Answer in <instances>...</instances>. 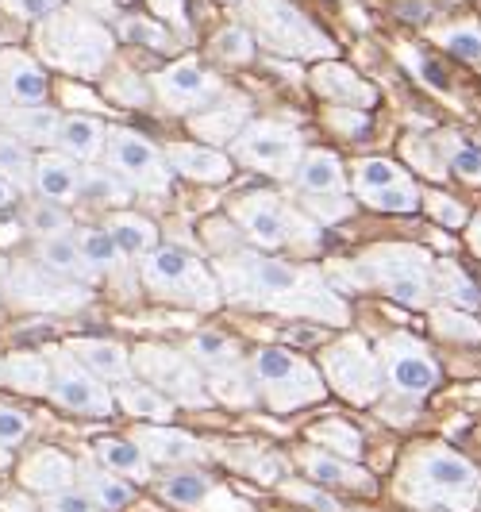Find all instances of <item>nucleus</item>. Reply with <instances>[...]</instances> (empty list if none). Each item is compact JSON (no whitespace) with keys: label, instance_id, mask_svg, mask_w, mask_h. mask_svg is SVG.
Segmentation results:
<instances>
[{"label":"nucleus","instance_id":"nucleus-1","mask_svg":"<svg viewBox=\"0 0 481 512\" xmlns=\"http://www.w3.org/2000/svg\"><path fill=\"white\" fill-rule=\"evenodd\" d=\"M216 278L235 305L278 312L289 320H320V324H347V316H351L343 297L324 282L320 270L285 262L258 247L220 255Z\"/></svg>","mask_w":481,"mask_h":512},{"label":"nucleus","instance_id":"nucleus-2","mask_svg":"<svg viewBox=\"0 0 481 512\" xmlns=\"http://www.w3.org/2000/svg\"><path fill=\"white\" fill-rule=\"evenodd\" d=\"M405 493L420 509L470 512L481 501V474L455 451L428 447L405 466Z\"/></svg>","mask_w":481,"mask_h":512},{"label":"nucleus","instance_id":"nucleus-3","mask_svg":"<svg viewBox=\"0 0 481 512\" xmlns=\"http://www.w3.org/2000/svg\"><path fill=\"white\" fill-rule=\"evenodd\" d=\"M112 47H116V35L77 8H58L39 27V54L54 70H66L74 77L101 74L112 58Z\"/></svg>","mask_w":481,"mask_h":512},{"label":"nucleus","instance_id":"nucleus-4","mask_svg":"<svg viewBox=\"0 0 481 512\" xmlns=\"http://www.w3.org/2000/svg\"><path fill=\"white\" fill-rule=\"evenodd\" d=\"M143 289L166 301V305H181V308H216L224 301L220 293V278L204 266V258L189 247H154L151 255H143Z\"/></svg>","mask_w":481,"mask_h":512},{"label":"nucleus","instance_id":"nucleus-5","mask_svg":"<svg viewBox=\"0 0 481 512\" xmlns=\"http://www.w3.org/2000/svg\"><path fill=\"white\" fill-rule=\"evenodd\" d=\"M231 216L239 220V228L247 231L258 251H297V255H312L320 247V228H312V220L301 216L293 205H285L278 193H262V189H251L243 193L235 205H231Z\"/></svg>","mask_w":481,"mask_h":512},{"label":"nucleus","instance_id":"nucleus-6","mask_svg":"<svg viewBox=\"0 0 481 512\" xmlns=\"http://www.w3.org/2000/svg\"><path fill=\"white\" fill-rule=\"evenodd\" d=\"M358 274L362 282L378 285L381 293L412 308H424L435 293V262L424 247L412 243H385L358 255Z\"/></svg>","mask_w":481,"mask_h":512},{"label":"nucleus","instance_id":"nucleus-7","mask_svg":"<svg viewBox=\"0 0 481 512\" xmlns=\"http://www.w3.org/2000/svg\"><path fill=\"white\" fill-rule=\"evenodd\" d=\"M254 385L262 393V401L274 412H293L312 401L328 397V382L324 374L308 359L285 351V347H258L251 359Z\"/></svg>","mask_w":481,"mask_h":512},{"label":"nucleus","instance_id":"nucleus-8","mask_svg":"<svg viewBox=\"0 0 481 512\" xmlns=\"http://www.w3.org/2000/svg\"><path fill=\"white\" fill-rule=\"evenodd\" d=\"M247 20L266 51L285 58H335V43L304 16L293 0H243Z\"/></svg>","mask_w":481,"mask_h":512},{"label":"nucleus","instance_id":"nucleus-9","mask_svg":"<svg viewBox=\"0 0 481 512\" xmlns=\"http://www.w3.org/2000/svg\"><path fill=\"white\" fill-rule=\"evenodd\" d=\"M131 366L143 382H151L158 393H166L174 405H185V409H201L212 401V389H208V378L197 370L193 355H181V351H170V347H139L131 355Z\"/></svg>","mask_w":481,"mask_h":512},{"label":"nucleus","instance_id":"nucleus-10","mask_svg":"<svg viewBox=\"0 0 481 512\" xmlns=\"http://www.w3.org/2000/svg\"><path fill=\"white\" fill-rule=\"evenodd\" d=\"M324 382L328 389L343 393L351 405H374L381 397L385 374H381V359L362 335H343L324 351Z\"/></svg>","mask_w":481,"mask_h":512},{"label":"nucleus","instance_id":"nucleus-11","mask_svg":"<svg viewBox=\"0 0 481 512\" xmlns=\"http://www.w3.org/2000/svg\"><path fill=\"white\" fill-rule=\"evenodd\" d=\"M301 154V135L293 128H285V124H274V120H254L231 143V158L239 166L270 174V178H293Z\"/></svg>","mask_w":481,"mask_h":512},{"label":"nucleus","instance_id":"nucleus-12","mask_svg":"<svg viewBox=\"0 0 481 512\" xmlns=\"http://www.w3.org/2000/svg\"><path fill=\"white\" fill-rule=\"evenodd\" d=\"M108 166L131 185V189H143V193H158L166 197L170 193V162L166 151H158L147 135L131 128H108V147H104Z\"/></svg>","mask_w":481,"mask_h":512},{"label":"nucleus","instance_id":"nucleus-13","mask_svg":"<svg viewBox=\"0 0 481 512\" xmlns=\"http://www.w3.org/2000/svg\"><path fill=\"white\" fill-rule=\"evenodd\" d=\"M293 181H297L301 201L320 220H343V216H351L355 201H351V189H347V174H343V162L331 151H320V147L304 151L297 170H293Z\"/></svg>","mask_w":481,"mask_h":512},{"label":"nucleus","instance_id":"nucleus-14","mask_svg":"<svg viewBox=\"0 0 481 512\" xmlns=\"http://www.w3.org/2000/svg\"><path fill=\"white\" fill-rule=\"evenodd\" d=\"M151 89L154 97L166 104L170 112H178V116H189L197 108H216V101L228 93L224 81L212 74L201 58H178V62H170L166 70H158L151 77Z\"/></svg>","mask_w":481,"mask_h":512},{"label":"nucleus","instance_id":"nucleus-15","mask_svg":"<svg viewBox=\"0 0 481 512\" xmlns=\"http://www.w3.org/2000/svg\"><path fill=\"white\" fill-rule=\"evenodd\" d=\"M381 359V374H385V385L393 393H401L408 401H424L431 389L439 385V366L428 355V347L412 335L397 332L381 343L378 351Z\"/></svg>","mask_w":481,"mask_h":512},{"label":"nucleus","instance_id":"nucleus-16","mask_svg":"<svg viewBox=\"0 0 481 512\" xmlns=\"http://www.w3.org/2000/svg\"><path fill=\"white\" fill-rule=\"evenodd\" d=\"M51 397L54 405L77 412V416H112L116 412V397L104 385V378L85 370L66 347L51 355Z\"/></svg>","mask_w":481,"mask_h":512},{"label":"nucleus","instance_id":"nucleus-17","mask_svg":"<svg viewBox=\"0 0 481 512\" xmlns=\"http://www.w3.org/2000/svg\"><path fill=\"white\" fill-rule=\"evenodd\" d=\"M351 185L366 208H378V212H416L420 208L416 181L408 178L405 166H397L393 158H362Z\"/></svg>","mask_w":481,"mask_h":512},{"label":"nucleus","instance_id":"nucleus-18","mask_svg":"<svg viewBox=\"0 0 481 512\" xmlns=\"http://www.w3.org/2000/svg\"><path fill=\"white\" fill-rule=\"evenodd\" d=\"M158 493L166 505L189 512H247L243 501H235L228 489L220 486L216 478H208L201 470H178V474H166L158 482Z\"/></svg>","mask_w":481,"mask_h":512},{"label":"nucleus","instance_id":"nucleus-19","mask_svg":"<svg viewBox=\"0 0 481 512\" xmlns=\"http://www.w3.org/2000/svg\"><path fill=\"white\" fill-rule=\"evenodd\" d=\"M16 301L31 308H77L89 301V289L74 285L70 278H58L43 262L35 266H16Z\"/></svg>","mask_w":481,"mask_h":512},{"label":"nucleus","instance_id":"nucleus-20","mask_svg":"<svg viewBox=\"0 0 481 512\" xmlns=\"http://www.w3.org/2000/svg\"><path fill=\"white\" fill-rule=\"evenodd\" d=\"M312 89H316V97H324L328 104L335 108H358V112H366V108H374L378 104V89H374V81H366L362 74H355L347 62H320L316 70H312Z\"/></svg>","mask_w":481,"mask_h":512},{"label":"nucleus","instance_id":"nucleus-21","mask_svg":"<svg viewBox=\"0 0 481 512\" xmlns=\"http://www.w3.org/2000/svg\"><path fill=\"white\" fill-rule=\"evenodd\" d=\"M62 120L66 116L51 104H0V128L20 135L31 151H54Z\"/></svg>","mask_w":481,"mask_h":512},{"label":"nucleus","instance_id":"nucleus-22","mask_svg":"<svg viewBox=\"0 0 481 512\" xmlns=\"http://www.w3.org/2000/svg\"><path fill=\"white\" fill-rule=\"evenodd\" d=\"M0 89L12 104H47L51 77L27 51H0Z\"/></svg>","mask_w":481,"mask_h":512},{"label":"nucleus","instance_id":"nucleus-23","mask_svg":"<svg viewBox=\"0 0 481 512\" xmlns=\"http://www.w3.org/2000/svg\"><path fill=\"white\" fill-rule=\"evenodd\" d=\"M81 162H74L62 151H39L35 154V193L54 205H74L81 201Z\"/></svg>","mask_w":481,"mask_h":512},{"label":"nucleus","instance_id":"nucleus-24","mask_svg":"<svg viewBox=\"0 0 481 512\" xmlns=\"http://www.w3.org/2000/svg\"><path fill=\"white\" fill-rule=\"evenodd\" d=\"M166 162L170 170L189 181H201V185H220L231 178V154L216 151L208 143H170L166 147Z\"/></svg>","mask_w":481,"mask_h":512},{"label":"nucleus","instance_id":"nucleus-25","mask_svg":"<svg viewBox=\"0 0 481 512\" xmlns=\"http://www.w3.org/2000/svg\"><path fill=\"white\" fill-rule=\"evenodd\" d=\"M301 466L316 486H339L351 493H374V478L355 459L331 455V451H301Z\"/></svg>","mask_w":481,"mask_h":512},{"label":"nucleus","instance_id":"nucleus-26","mask_svg":"<svg viewBox=\"0 0 481 512\" xmlns=\"http://www.w3.org/2000/svg\"><path fill=\"white\" fill-rule=\"evenodd\" d=\"M131 439H139V447L147 451V459L166 462V466H189V462H201L208 451L204 443L178 432V428H158V424H143Z\"/></svg>","mask_w":481,"mask_h":512},{"label":"nucleus","instance_id":"nucleus-27","mask_svg":"<svg viewBox=\"0 0 481 512\" xmlns=\"http://www.w3.org/2000/svg\"><path fill=\"white\" fill-rule=\"evenodd\" d=\"M66 351H70L85 370H93L97 378H104V382H112V385L127 382V378L135 374L127 347L112 343V339H70Z\"/></svg>","mask_w":481,"mask_h":512},{"label":"nucleus","instance_id":"nucleus-28","mask_svg":"<svg viewBox=\"0 0 481 512\" xmlns=\"http://www.w3.org/2000/svg\"><path fill=\"white\" fill-rule=\"evenodd\" d=\"M20 482L27 489H35V493H62V489H70L77 482V462L70 455H62V451H54V447H43L31 459H24Z\"/></svg>","mask_w":481,"mask_h":512},{"label":"nucleus","instance_id":"nucleus-29","mask_svg":"<svg viewBox=\"0 0 481 512\" xmlns=\"http://www.w3.org/2000/svg\"><path fill=\"white\" fill-rule=\"evenodd\" d=\"M35 258L54 270L58 278H70V282H97L101 274L89 266V258L81 251V243H77L74 231H66V235H51V239H39V251Z\"/></svg>","mask_w":481,"mask_h":512},{"label":"nucleus","instance_id":"nucleus-30","mask_svg":"<svg viewBox=\"0 0 481 512\" xmlns=\"http://www.w3.org/2000/svg\"><path fill=\"white\" fill-rule=\"evenodd\" d=\"M104 147H108V124L104 120H97V116H66L54 151L70 154L74 162L89 166V162L104 158Z\"/></svg>","mask_w":481,"mask_h":512},{"label":"nucleus","instance_id":"nucleus-31","mask_svg":"<svg viewBox=\"0 0 481 512\" xmlns=\"http://www.w3.org/2000/svg\"><path fill=\"white\" fill-rule=\"evenodd\" d=\"M97 459H101L104 470H112L120 478H135V482H147L151 478V459L139 447V439H124V436L97 439Z\"/></svg>","mask_w":481,"mask_h":512},{"label":"nucleus","instance_id":"nucleus-32","mask_svg":"<svg viewBox=\"0 0 481 512\" xmlns=\"http://www.w3.org/2000/svg\"><path fill=\"white\" fill-rule=\"evenodd\" d=\"M112 397H116L120 409L131 412V416H139V420H170V416H174V401H170L166 393H158L151 382H143V378L116 382Z\"/></svg>","mask_w":481,"mask_h":512},{"label":"nucleus","instance_id":"nucleus-33","mask_svg":"<svg viewBox=\"0 0 481 512\" xmlns=\"http://www.w3.org/2000/svg\"><path fill=\"white\" fill-rule=\"evenodd\" d=\"M104 231L112 235V243L120 247L124 258L151 255L154 247H158V228H154L147 216H135V212H112V220H108Z\"/></svg>","mask_w":481,"mask_h":512},{"label":"nucleus","instance_id":"nucleus-34","mask_svg":"<svg viewBox=\"0 0 481 512\" xmlns=\"http://www.w3.org/2000/svg\"><path fill=\"white\" fill-rule=\"evenodd\" d=\"M131 185H127L112 166H85V178H81V201L101 208H127L131 205Z\"/></svg>","mask_w":481,"mask_h":512},{"label":"nucleus","instance_id":"nucleus-35","mask_svg":"<svg viewBox=\"0 0 481 512\" xmlns=\"http://www.w3.org/2000/svg\"><path fill=\"white\" fill-rule=\"evenodd\" d=\"M77 478H81L85 493H89L104 512H120L135 501V489L127 486L120 474H112V470H97V466L81 462V466H77Z\"/></svg>","mask_w":481,"mask_h":512},{"label":"nucleus","instance_id":"nucleus-36","mask_svg":"<svg viewBox=\"0 0 481 512\" xmlns=\"http://www.w3.org/2000/svg\"><path fill=\"white\" fill-rule=\"evenodd\" d=\"M0 378L20 393H31V397L51 393V359L27 355V351L24 355H8V359H0Z\"/></svg>","mask_w":481,"mask_h":512},{"label":"nucleus","instance_id":"nucleus-37","mask_svg":"<svg viewBox=\"0 0 481 512\" xmlns=\"http://www.w3.org/2000/svg\"><path fill=\"white\" fill-rule=\"evenodd\" d=\"M0 178H8L24 193L35 189V151L8 128H0Z\"/></svg>","mask_w":481,"mask_h":512},{"label":"nucleus","instance_id":"nucleus-38","mask_svg":"<svg viewBox=\"0 0 481 512\" xmlns=\"http://www.w3.org/2000/svg\"><path fill=\"white\" fill-rule=\"evenodd\" d=\"M189 355L193 362H201L204 370H224V366H235L239 362V347L235 339H228L224 332H201L193 343H189Z\"/></svg>","mask_w":481,"mask_h":512},{"label":"nucleus","instance_id":"nucleus-39","mask_svg":"<svg viewBox=\"0 0 481 512\" xmlns=\"http://www.w3.org/2000/svg\"><path fill=\"white\" fill-rule=\"evenodd\" d=\"M247 120V108H243V101L239 104H216V108H208V120H193V128H197V135H204V139H224V143H235L239 139V131L247 128L243 124Z\"/></svg>","mask_w":481,"mask_h":512},{"label":"nucleus","instance_id":"nucleus-40","mask_svg":"<svg viewBox=\"0 0 481 512\" xmlns=\"http://www.w3.org/2000/svg\"><path fill=\"white\" fill-rule=\"evenodd\" d=\"M435 289L447 297V301H455L462 308H478L481 305V293L478 285L466 278V270L455 266V262H439L435 266Z\"/></svg>","mask_w":481,"mask_h":512},{"label":"nucleus","instance_id":"nucleus-41","mask_svg":"<svg viewBox=\"0 0 481 512\" xmlns=\"http://www.w3.org/2000/svg\"><path fill=\"white\" fill-rule=\"evenodd\" d=\"M74 228V216L66 212V205H54V201H35L27 208V231L35 239H51V235H66Z\"/></svg>","mask_w":481,"mask_h":512},{"label":"nucleus","instance_id":"nucleus-42","mask_svg":"<svg viewBox=\"0 0 481 512\" xmlns=\"http://www.w3.org/2000/svg\"><path fill=\"white\" fill-rule=\"evenodd\" d=\"M77 243H81V251L89 258V266L97 270V274H108L112 266H120L124 255H120V247L112 243V235L104 228H85L77 231Z\"/></svg>","mask_w":481,"mask_h":512},{"label":"nucleus","instance_id":"nucleus-43","mask_svg":"<svg viewBox=\"0 0 481 512\" xmlns=\"http://www.w3.org/2000/svg\"><path fill=\"white\" fill-rule=\"evenodd\" d=\"M120 35H124L127 43H151L154 51H174V47H178L174 35L162 24L147 20V16H127L124 24H120Z\"/></svg>","mask_w":481,"mask_h":512},{"label":"nucleus","instance_id":"nucleus-44","mask_svg":"<svg viewBox=\"0 0 481 512\" xmlns=\"http://www.w3.org/2000/svg\"><path fill=\"white\" fill-rule=\"evenodd\" d=\"M312 439H316V443H328L331 455H343V459H355L358 451H362V436H358L355 428L339 424V420L312 428Z\"/></svg>","mask_w":481,"mask_h":512},{"label":"nucleus","instance_id":"nucleus-45","mask_svg":"<svg viewBox=\"0 0 481 512\" xmlns=\"http://www.w3.org/2000/svg\"><path fill=\"white\" fill-rule=\"evenodd\" d=\"M216 54L231 62V66H243V62H251L254 58V39L247 27H224L220 35H216Z\"/></svg>","mask_w":481,"mask_h":512},{"label":"nucleus","instance_id":"nucleus-46","mask_svg":"<svg viewBox=\"0 0 481 512\" xmlns=\"http://www.w3.org/2000/svg\"><path fill=\"white\" fill-rule=\"evenodd\" d=\"M447 162L458 178L481 181V151L474 143H462V139H447Z\"/></svg>","mask_w":481,"mask_h":512},{"label":"nucleus","instance_id":"nucleus-47","mask_svg":"<svg viewBox=\"0 0 481 512\" xmlns=\"http://www.w3.org/2000/svg\"><path fill=\"white\" fill-rule=\"evenodd\" d=\"M443 43H447V51L462 58V62H481V31L478 24H462V27H451L447 35H443Z\"/></svg>","mask_w":481,"mask_h":512},{"label":"nucleus","instance_id":"nucleus-48","mask_svg":"<svg viewBox=\"0 0 481 512\" xmlns=\"http://www.w3.org/2000/svg\"><path fill=\"white\" fill-rule=\"evenodd\" d=\"M0 4L20 24H43V20H51L54 12L62 8V0H0Z\"/></svg>","mask_w":481,"mask_h":512},{"label":"nucleus","instance_id":"nucleus-49","mask_svg":"<svg viewBox=\"0 0 481 512\" xmlns=\"http://www.w3.org/2000/svg\"><path fill=\"white\" fill-rule=\"evenodd\" d=\"M435 328L447 335V339H466V343H474L481 339V324L478 320H470L466 312H451V308H443V312H435Z\"/></svg>","mask_w":481,"mask_h":512},{"label":"nucleus","instance_id":"nucleus-50","mask_svg":"<svg viewBox=\"0 0 481 512\" xmlns=\"http://www.w3.org/2000/svg\"><path fill=\"white\" fill-rule=\"evenodd\" d=\"M281 493H285L289 501H304V505H312L316 512H347L335 497H331V493L308 486V482H281Z\"/></svg>","mask_w":481,"mask_h":512},{"label":"nucleus","instance_id":"nucleus-51","mask_svg":"<svg viewBox=\"0 0 481 512\" xmlns=\"http://www.w3.org/2000/svg\"><path fill=\"white\" fill-rule=\"evenodd\" d=\"M47 509L51 512H104L89 493H74V489H62V493H47Z\"/></svg>","mask_w":481,"mask_h":512},{"label":"nucleus","instance_id":"nucleus-52","mask_svg":"<svg viewBox=\"0 0 481 512\" xmlns=\"http://www.w3.org/2000/svg\"><path fill=\"white\" fill-rule=\"evenodd\" d=\"M27 432H31V420H27L24 412L0 405V443H4V447H12V443H20Z\"/></svg>","mask_w":481,"mask_h":512},{"label":"nucleus","instance_id":"nucleus-53","mask_svg":"<svg viewBox=\"0 0 481 512\" xmlns=\"http://www.w3.org/2000/svg\"><path fill=\"white\" fill-rule=\"evenodd\" d=\"M428 208L435 212V220L447 224V228H462V224H466V208L455 205V201L443 197V193H428Z\"/></svg>","mask_w":481,"mask_h":512},{"label":"nucleus","instance_id":"nucleus-54","mask_svg":"<svg viewBox=\"0 0 481 512\" xmlns=\"http://www.w3.org/2000/svg\"><path fill=\"white\" fill-rule=\"evenodd\" d=\"M328 124L335 131H343L347 139H358V135L366 131V116H362L358 108H331V112H328Z\"/></svg>","mask_w":481,"mask_h":512},{"label":"nucleus","instance_id":"nucleus-55","mask_svg":"<svg viewBox=\"0 0 481 512\" xmlns=\"http://www.w3.org/2000/svg\"><path fill=\"white\" fill-rule=\"evenodd\" d=\"M420 77H428L435 89H447V77H443V70H439L431 58H424V62H420Z\"/></svg>","mask_w":481,"mask_h":512},{"label":"nucleus","instance_id":"nucleus-56","mask_svg":"<svg viewBox=\"0 0 481 512\" xmlns=\"http://www.w3.org/2000/svg\"><path fill=\"white\" fill-rule=\"evenodd\" d=\"M16 193H20V189H16L12 181H8V178H0V212H4V208L12 205V201H16Z\"/></svg>","mask_w":481,"mask_h":512},{"label":"nucleus","instance_id":"nucleus-57","mask_svg":"<svg viewBox=\"0 0 481 512\" xmlns=\"http://www.w3.org/2000/svg\"><path fill=\"white\" fill-rule=\"evenodd\" d=\"M470 247H474V251L481 255V216L474 220V224H470Z\"/></svg>","mask_w":481,"mask_h":512},{"label":"nucleus","instance_id":"nucleus-58","mask_svg":"<svg viewBox=\"0 0 481 512\" xmlns=\"http://www.w3.org/2000/svg\"><path fill=\"white\" fill-rule=\"evenodd\" d=\"M85 4V12H104V8H112V0H81Z\"/></svg>","mask_w":481,"mask_h":512},{"label":"nucleus","instance_id":"nucleus-59","mask_svg":"<svg viewBox=\"0 0 481 512\" xmlns=\"http://www.w3.org/2000/svg\"><path fill=\"white\" fill-rule=\"evenodd\" d=\"M224 4H239V0H224Z\"/></svg>","mask_w":481,"mask_h":512}]
</instances>
